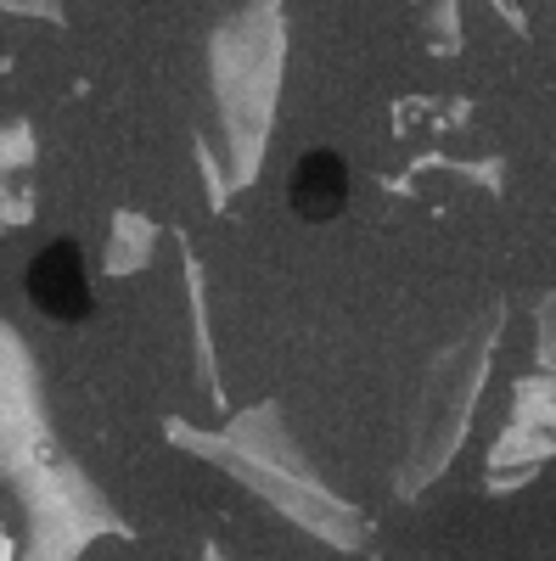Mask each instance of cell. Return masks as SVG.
<instances>
[{
	"label": "cell",
	"mask_w": 556,
	"mask_h": 561,
	"mask_svg": "<svg viewBox=\"0 0 556 561\" xmlns=\"http://www.w3.org/2000/svg\"><path fill=\"white\" fill-rule=\"evenodd\" d=\"M343 203H349V163L327 147L304 152L287 174V208L309 225H327L343 214Z\"/></svg>",
	"instance_id": "7a4b0ae2"
},
{
	"label": "cell",
	"mask_w": 556,
	"mask_h": 561,
	"mask_svg": "<svg viewBox=\"0 0 556 561\" xmlns=\"http://www.w3.org/2000/svg\"><path fill=\"white\" fill-rule=\"evenodd\" d=\"M23 287L34 298V309L45 320H57V325H79L90 309H97V298H90V275H84V253L79 242H45L34 259H29V275H23Z\"/></svg>",
	"instance_id": "6da1fadb"
}]
</instances>
